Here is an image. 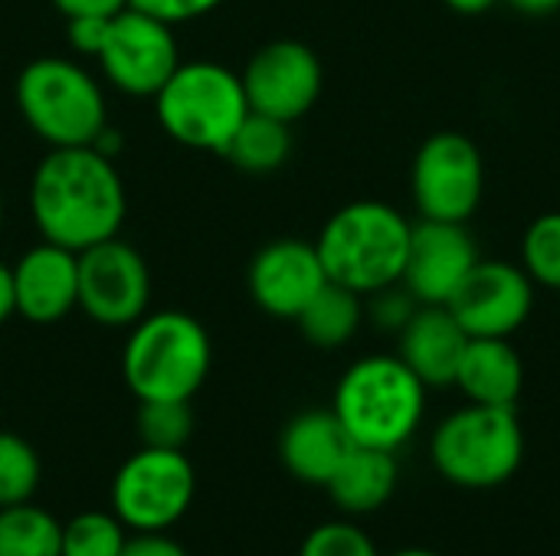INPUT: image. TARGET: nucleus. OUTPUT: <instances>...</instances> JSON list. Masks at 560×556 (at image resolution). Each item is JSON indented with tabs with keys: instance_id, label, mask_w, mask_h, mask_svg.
<instances>
[{
	"instance_id": "nucleus-1",
	"label": "nucleus",
	"mask_w": 560,
	"mask_h": 556,
	"mask_svg": "<svg viewBox=\"0 0 560 556\" xmlns=\"http://www.w3.org/2000/svg\"><path fill=\"white\" fill-rule=\"evenodd\" d=\"M30 213L39 239L72 252L118 236L128 193L115 157L92 144L49 147L30 177Z\"/></svg>"
},
{
	"instance_id": "nucleus-2",
	"label": "nucleus",
	"mask_w": 560,
	"mask_h": 556,
	"mask_svg": "<svg viewBox=\"0 0 560 556\" xmlns=\"http://www.w3.org/2000/svg\"><path fill=\"white\" fill-rule=\"evenodd\" d=\"M413 223L390 203L354 200L328 216L315 249L325 275L335 285L358 292L361 298L400 285Z\"/></svg>"
},
{
	"instance_id": "nucleus-3",
	"label": "nucleus",
	"mask_w": 560,
	"mask_h": 556,
	"mask_svg": "<svg viewBox=\"0 0 560 556\" xmlns=\"http://www.w3.org/2000/svg\"><path fill=\"white\" fill-rule=\"evenodd\" d=\"M331 410L354 446L397 452L423 423L427 387L397 354H371L341 374Z\"/></svg>"
},
{
	"instance_id": "nucleus-4",
	"label": "nucleus",
	"mask_w": 560,
	"mask_h": 556,
	"mask_svg": "<svg viewBox=\"0 0 560 556\" xmlns=\"http://www.w3.org/2000/svg\"><path fill=\"white\" fill-rule=\"evenodd\" d=\"M210 331L187 311H148L128 328L121 377L138 403L190 400L210 377Z\"/></svg>"
},
{
	"instance_id": "nucleus-5",
	"label": "nucleus",
	"mask_w": 560,
	"mask_h": 556,
	"mask_svg": "<svg viewBox=\"0 0 560 556\" xmlns=\"http://www.w3.org/2000/svg\"><path fill=\"white\" fill-rule=\"evenodd\" d=\"M16 111L49 147H82L108 128L102 79L79 59L39 56L26 62L13 85Z\"/></svg>"
},
{
	"instance_id": "nucleus-6",
	"label": "nucleus",
	"mask_w": 560,
	"mask_h": 556,
	"mask_svg": "<svg viewBox=\"0 0 560 556\" xmlns=\"http://www.w3.org/2000/svg\"><path fill=\"white\" fill-rule=\"evenodd\" d=\"M164 134L190 151L223 154L249 115L240 72L213 59H184L154 95Z\"/></svg>"
},
{
	"instance_id": "nucleus-7",
	"label": "nucleus",
	"mask_w": 560,
	"mask_h": 556,
	"mask_svg": "<svg viewBox=\"0 0 560 556\" xmlns=\"http://www.w3.org/2000/svg\"><path fill=\"white\" fill-rule=\"evenodd\" d=\"M430 459L456 488L489 492L505 485L525 459V429L515 406L466 403L450 413L433 433Z\"/></svg>"
},
{
	"instance_id": "nucleus-8",
	"label": "nucleus",
	"mask_w": 560,
	"mask_h": 556,
	"mask_svg": "<svg viewBox=\"0 0 560 556\" xmlns=\"http://www.w3.org/2000/svg\"><path fill=\"white\" fill-rule=\"evenodd\" d=\"M197 495V472L184 449L131 452L112 478V514L131 534L171 531L187 518Z\"/></svg>"
},
{
	"instance_id": "nucleus-9",
	"label": "nucleus",
	"mask_w": 560,
	"mask_h": 556,
	"mask_svg": "<svg viewBox=\"0 0 560 556\" xmlns=\"http://www.w3.org/2000/svg\"><path fill=\"white\" fill-rule=\"evenodd\" d=\"M410 193L420 220L469 223L486 197V161L463 131L430 134L410 167Z\"/></svg>"
},
{
	"instance_id": "nucleus-10",
	"label": "nucleus",
	"mask_w": 560,
	"mask_h": 556,
	"mask_svg": "<svg viewBox=\"0 0 560 556\" xmlns=\"http://www.w3.org/2000/svg\"><path fill=\"white\" fill-rule=\"evenodd\" d=\"M95 62L115 92L131 98H154L184 59L171 23L138 7H125L108 20V33Z\"/></svg>"
},
{
	"instance_id": "nucleus-11",
	"label": "nucleus",
	"mask_w": 560,
	"mask_h": 556,
	"mask_svg": "<svg viewBox=\"0 0 560 556\" xmlns=\"http://www.w3.org/2000/svg\"><path fill=\"white\" fill-rule=\"evenodd\" d=\"M151 269L121 236L79 252V311L102 328H131L148 315Z\"/></svg>"
},
{
	"instance_id": "nucleus-12",
	"label": "nucleus",
	"mask_w": 560,
	"mask_h": 556,
	"mask_svg": "<svg viewBox=\"0 0 560 556\" xmlns=\"http://www.w3.org/2000/svg\"><path fill=\"white\" fill-rule=\"evenodd\" d=\"M249 111L279 118L285 125L305 118L325 88V69L302 39H272L259 46L240 72Z\"/></svg>"
},
{
	"instance_id": "nucleus-13",
	"label": "nucleus",
	"mask_w": 560,
	"mask_h": 556,
	"mask_svg": "<svg viewBox=\"0 0 560 556\" xmlns=\"http://www.w3.org/2000/svg\"><path fill=\"white\" fill-rule=\"evenodd\" d=\"M535 288L522 265L479 259L446 308L469 338H512L535 311Z\"/></svg>"
},
{
	"instance_id": "nucleus-14",
	"label": "nucleus",
	"mask_w": 560,
	"mask_h": 556,
	"mask_svg": "<svg viewBox=\"0 0 560 556\" xmlns=\"http://www.w3.org/2000/svg\"><path fill=\"white\" fill-rule=\"evenodd\" d=\"M246 285L259 311L279 321H295L299 311L328 285V275L315 242L282 236L253 256Z\"/></svg>"
},
{
	"instance_id": "nucleus-15",
	"label": "nucleus",
	"mask_w": 560,
	"mask_h": 556,
	"mask_svg": "<svg viewBox=\"0 0 560 556\" xmlns=\"http://www.w3.org/2000/svg\"><path fill=\"white\" fill-rule=\"evenodd\" d=\"M479 249L466 223L420 220L410 236L407 265L400 285L420 305H450L466 275L476 269Z\"/></svg>"
},
{
	"instance_id": "nucleus-16",
	"label": "nucleus",
	"mask_w": 560,
	"mask_h": 556,
	"mask_svg": "<svg viewBox=\"0 0 560 556\" xmlns=\"http://www.w3.org/2000/svg\"><path fill=\"white\" fill-rule=\"evenodd\" d=\"M16 315L30 324H56L79 308V252L36 242L13 262Z\"/></svg>"
},
{
	"instance_id": "nucleus-17",
	"label": "nucleus",
	"mask_w": 560,
	"mask_h": 556,
	"mask_svg": "<svg viewBox=\"0 0 560 556\" xmlns=\"http://www.w3.org/2000/svg\"><path fill=\"white\" fill-rule=\"evenodd\" d=\"M469 334L446 305H420L397 334V357L423 380V387H453Z\"/></svg>"
},
{
	"instance_id": "nucleus-18",
	"label": "nucleus",
	"mask_w": 560,
	"mask_h": 556,
	"mask_svg": "<svg viewBox=\"0 0 560 556\" xmlns=\"http://www.w3.org/2000/svg\"><path fill=\"white\" fill-rule=\"evenodd\" d=\"M351 446L354 442L335 410H305L285 423L279 436V459L292 478L325 488Z\"/></svg>"
},
{
	"instance_id": "nucleus-19",
	"label": "nucleus",
	"mask_w": 560,
	"mask_h": 556,
	"mask_svg": "<svg viewBox=\"0 0 560 556\" xmlns=\"http://www.w3.org/2000/svg\"><path fill=\"white\" fill-rule=\"evenodd\" d=\"M453 387L463 390L466 403L515 406L525 390V364L512 338H469Z\"/></svg>"
},
{
	"instance_id": "nucleus-20",
	"label": "nucleus",
	"mask_w": 560,
	"mask_h": 556,
	"mask_svg": "<svg viewBox=\"0 0 560 556\" xmlns=\"http://www.w3.org/2000/svg\"><path fill=\"white\" fill-rule=\"evenodd\" d=\"M397 482H400L397 452L351 446V452L345 456V462L338 465V472L331 475L325 492L338 511L361 518V514L381 511L394 498Z\"/></svg>"
},
{
	"instance_id": "nucleus-21",
	"label": "nucleus",
	"mask_w": 560,
	"mask_h": 556,
	"mask_svg": "<svg viewBox=\"0 0 560 556\" xmlns=\"http://www.w3.org/2000/svg\"><path fill=\"white\" fill-rule=\"evenodd\" d=\"M302 338L312 347L338 351L345 347L364 324V298L345 285L328 282L295 318Z\"/></svg>"
},
{
	"instance_id": "nucleus-22",
	"label": "nucleus",
	"mask_w": 560,
	"mask_h": 556,
	"mask_svg": "<svg viewBox=\"0 0 560 556\" xmlns=\"http://www.w3.org/2000/svg\"><path fill=\"white\" fill-rule=\"evenodd\" d=\"M292 154V125L249 111L226 144L223 157L246 174H272Z\"/></svg>"
},
{
	"instance_id": "nucleus-23",
	"label": "nucleus",
	"mask_w": 560,
	"mask_h": 556,
	"mask_svg": "<svg viewBox=\"0 0 560 556\" xmlns=\"http://www.w3.org/2000/svg\"><path fill=\"white\" fill-rule=\"evenodd\" d=\"M0 556H62V524L33 501L0 508Z\"/></svg>"
},
{
	"instance_id": "nucleus-24",
	"label": "nucleus",
	"mask_w": 560,
	"mask_h": 556,
	"mask_svg": "<svg viewBox=\"0 0 560 556\" xmlns=\"http://www.w3.org/2000/svg\"><path fill=\"white\" fill-rule=\"evenodd\" d=\"M128 528L112 511H82L62 524V556H121Z\"/></svg>"
},
{
	"instance_id": "nucleus-25",
	"label": "nucleus",
	"mask_w": 560,
	"mask_h": 556,
	"mask_svg": "<svg viewBox=\"0 0 560 556\" xmlns=\"http://www.w3.org/2000/svg\"><path fill=\"white\" fill-rule=\"evenodd\" d=\"M39 478L43 465L36 449L16 433H0V508L33 501Z\"/></svg>"
},
{
	"instance_id": "nucleus-26",
	"label": "nucleus",
	"mask_w": 560,
	"mask_h": 556,
	"mask_svg": "<svg viewBox=\"0 0 560 556\" xmlns=\"http://www.w3.org/2000/svg\"><path fill=\"white\" fill-rule=\"evenodd\" d=\"M538 288L560 292V210L541 213L522 236V262Z\"/></svg>"
},
{
	"instance_id": "nucleus-27",
	"label": "nucleus",
	"mask_w": 560,
	"mask_h": 556,
	"mask_svg": "<svg viewBox=\"0 0 560 556\" xmlns=\"http://www.w3.org/2000/svg\"><path fill=\"white\" fill-rule=\"evenodd\" d=\"M138 436L151 449H184L194 436L190 400H148L138 406Z\"/></svg>"
},
{
	"instance_id": "nucleus-28",
	"label": "nucleus",
	"mask_w": 560,
	"mask_h": 556,
	"mask_svg": "<svg viewBox=\"0 0 560 556\" xmlns=\"http://www.w3.org/2000/svg\"><path fill=\"white\" fill-rule=\"evenodd\" d=\"M299 556H381L354 521H325L305 534Z\"/></svg>"
},
{
	"instance_id": "nucleus-29",
	"label": "nucleus",
	"mask_w": 560,
	"mask_h": 556,
	"mask_svg": "<svg viewBox=\"0 0 560 556\" xmlns=\"http://www.w3.org/2000/svg\"><path fill=\"white\" fill-rule=\"evenodd\" d=\"M417 308H420V301H417L404 285H390V288H384V292L368 295L364 318H371V321H374L377 328H384V331L400 334V328L413 318Z\"/></svg>"
},
{
	"instance_id": "nucleus-30",
	"label": "nucleus",
	"mask_w": 560,
	"mask_h": 556,
	"mask_svg": "<svg viewBox=\"0 0 560 556\" xmlns=\"http://www.w3.org/2000/svg\"><path fill=\"white\" fill-rule=\"evenodd\" d=\"M226 0H128V7H138L171 26H180V23H190V20H200L207 13H213L217 7H223Z\"/></svg>"
},
{
	"instance_id": "nucleus-31",
	"label": "nucleus",
	"mask_w": 560,
	"mask_h": 556,
	"mask_svg": "<svg viewBox=\"0 0 560 556\" xmlns=\"http://www.w3.org/2000/svg\"><path fill=\"white\" fill-rule=\"evenodd\" d=\"M112 20V16H108ZM108 20L105 16H75V20H66V39H69V49L75 56H89L95 59L102 43H105V33H108Z\"/></svg>"
},
{
	"instance_id": "nucleus-32",
	"label": "nucleus",
	"mask_w": 560,
	"mask_h": 556,
	"mask_svg": "<svg viewBox=\"0 0 560 556\" xmlns=\"http://www.w3.org/2000/svg\"><path fill=\"white\" fill-rule=\"evenodd\" d=\"M121 556H190L184 551V544H177L167 531H154V534H131Z\"/></svg>"
},
{
	"instance_id": "nucleus-33",
	"label": "nucleus",
	"mask_w": 560,
	"mask_h": 556,
	"mask_svg": "<svg viewBox=\"0 0 560 556\" xmlns=\"http://www.w3.org/2000/svg\"><path fill=\"white\" fill-rule=\"evenodd\" d=\"M52 7L66 16V20H75V16H115L128 7V0H52Z\"/></svg>"
},
{
	"instance_id": "nucleus-34",
	"label": "nucleus",
	"mask_w": 560,
	"mask_h": 556,
	"mask_svg": "<svg viewBox=\"0 0 560 556\" xmlns=\"http://www.w3.org/2000/svg\"><path fill=\"white\" fill-rule=\"evenodd\" d=\"M16 315V292H13V265L0 259V324Z\"/></svg>"
},
{
	"instance_id": "nucleus-35",
	"label": "nucleus",
	"mask_w": 560,
	"mask_h": 556,
	"mask_svg": "<svg viewBox=\"0 0 560 556\" xmlns=\"http://www.w3.org/2000/svg\"><path fill=\"white\" fill-rule=\"evenodd\" d=\"M509 3L512 10L525 13V16H548V13H558L560 0H502Z\"/></svg>"
},
{
	"instance_id": "nucleus-36",
	"label": "nucleus",
	"mask_w": 560,
	"mask_h": 556,
	"mask_svg": "<svg viewBox=\"0 0 560 556\" xmlns=\"http://www.w3.org/2000/svg\"><path fill=\"white\" fill-rule=\"evenodd\" d=\"M453 13H459V16H482V13H489V10H495L502 0H443Z\"/></svg>"
},
{
	"instance_id": "nucleus-37",
	"label": "nucleus",
	"mask_w": 560,
	"mask_h": 556,
	"mask_svg": "<svg viewBox=\"0 0 560 556\" xmlns=\"http://www.w3.org/2000/svg\"><path fill=\"white\" fill-rule=\"evenodd\" d=\"M390 556H440V554H433V551H423V547H410V551H397V554H390Z\"/></svg>"
},
{
	"instance_id": "nucleus-38",
	"label": "nucleus",
	"mask_w": 560,
	"mask_h": 556,
	"mask_svg": "<svg viewBox=\"0 0 560 556\" xmlns=\"http://www.w3.org/2000/svg\"><path fill=\"white\" fill-rule=\"evenodd\" d=\"M3 220H7V203H3V190H0V233H3Z\"/></svg>"
}]
</instances>
